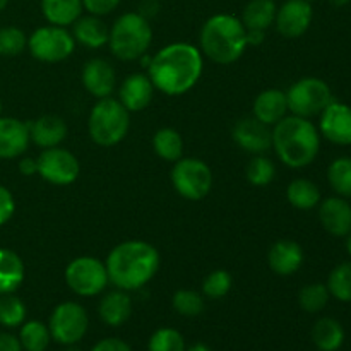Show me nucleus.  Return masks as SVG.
Returning a JSON list of instances; mask_svg holds the SVG:
<instances>
[{"label": "nucleus", "mask_w": 351, "mask_h": 351, "mask_svg": "<svg viewBox=\"0 0 351 351\" xmlns=\"http://www.w3.org/2000/svg\"><path fill=\"white\" fill-rule=\"evenodd\" d=\"M158 10H160V2H158V0H141L139 10H137V12L149 21L151 17L156 16Z\"/></svg>", "instance_id": "obj_45"}, {"label": "nucleus", "mask_w": 351, "mask_h": 351, "mask_svg": "<svg viewBox=\"0 0 351 351\" xmlns=\"http://www.w3.org/2000/svg\"><path fill=\"white\" fill-rule=\"evenodd\" d=\"M82 86L95 98H108L117 88V72L105 58H91L82 67Z\"/></svg>", "instance_id": "obj_16"}, {"label": "nucleus", "mask_w": 351, "mask_h": 351, "mask_svg": "<svg viewBox=\"0 0 351 351\" xmlns=\"http://www.w3.org/2000/svg\"><path fill=\"white\" fill-rule=\"evenodd\" d=\"M273 149L287 167H308L321 149L317 127L304 117H285L273 125Z\"/></svg>", "instance_id": "obj_3"}, {"label": "nucleus", "mask_w": 351, "mask_h": 351, "mask_svg": "<svg viewBox=\"0 0 351 351\" xmlns=\"http://www.w3.org/2000/svg\"><path fill=\"white\" fill-rule=\"evenodd\" d=\"M287 93L281 91V89H264V91L259 93L257 98L254 99L252 117H256L257 120H261V122L266 123V125H276L281 119L287 117Z\"/></svg>", "instance_id": "obj_22"}, {"label": "nucleus", "mask_w": 351, "mask_h": 351, "mask_svg": "<svg viewBox=\"0 0 351 351\" xmlns=\"http://www.w3.org/2000/svg\"><path fill=\"white\" fill-rule=\"evenodd\" d=\"M65 351H82V350L75 348V346H74V345H71V346H69V348H67V350H65Z\"/></svg>", "instance_id": "obj_52"}, {"label": "nucleus", "mask_w": 351, "mask_h": 351, "mask_svg": "<svg viewBox=\"0 0 351 351\" xmlns=\"http://www.w3.org/2000/svg\"><path fill=\"white\" fill-rule=\"evenodd\" d=\"M185 351H211V348H209V346H206V345H202V343H197V345L191 346V348L185 350Z\"/></svg>", "instance_id": "obj_48"}, {"label": "nucleus", "mask_w": 351, "mask_h": 351, "mask_svg": "<svg viewBox=\"0 0 351 351\" xmlns=\"http://www.w3.org/2000/svg\"><path fill=\"white\" fill-rule=\"evenodd\" d=\"M0 113H2V99H0Z\"/></svg>", "instance_id": "obj_53"}, {"label": "nucleus", "mask_w": 351, "mask_h": 351, "mask_svg": "<svg viewBox=\"0 0 351 351\" xmlns=\"http://www.w3.org/2000/svg\"><path fill=\"white\" fill-rule=\"evenodd\" d=\"M171 305L184 317H195L204 311V298L199 291L178 290L171 298Z\"/></svg>", "instance_id": "obj_38"}, {"label": "nucleus", "mask_w": 351, "mask_h": 351, "mask_svg": "<svg viewBox=\"0 0 351 351\" xmlns=\"http://www.w3.org/2000/svg\"><path fill=\"white\" fill-rule=\"evenodd\" d=\"M153 41V29L139 12H125L110 27L108 47L119 60L134 62L147 53Z\"/></svg>", "instance_id": "obj_5"}, {"label": "nucleus", "mask_w": 351, "mask_h": 351, "mask_svg": "<svg viewBox=\"0 0 351 351\" xmlns=\"http://www.w3.org/2000/svg\"><path fill=\"white\" fill-rule=\"evenodd\" d=\"M321 134L332 144L350 146L351 144V106L332 99L321 113L319 122Z\"/></svg>", "instance_id": "obj_15"}, {"label": "nucleus", "mask_w": 351, "mask_h": 351, "mask_svg": "<svg viewBox=\"0 0 351 351\" xmlns=\"http://www.w3.org/2000/svg\"><path fill=\"white\" fill-rule=\"evenodd\" d=\"M26 269L14 250L0 249V295L14 293L23 285Z\"/></svg>", "instance_id": "obj_26"}, {"label": "nucleus", "mask_w": 351, "mask_h": 351, "mask_svg": "<svg viewBox=\"0 0 351 351\" xmlns=\"http://www.w3.org/2000/svg\"><path fill=\"white\" fill-rule=\"evenodd\" d=\"M314 10L308 0H287L281 7H278L274 24L281 36L288 40L300 38L307 33L312 24Z\"/></svg>", "instance_id": "obj_13"}, {"label": "nucleus", "mask_w": 351, "mask_h": 351, "mask_svg": "<svg viewBox=\"0 0 351 351\" xmlns=\"http://www.w3.org/2000/svg\"><path fill=\"white\" fill-rule=\"evenodd\" d=\"M245 177L256 187H266L276 177V167L264 154H254V158L245 168Z\"/></svg>", "instance_id": "obj_33"}, {"label": "nucleus", "mask_w": 351, "mask_h": 351, "mask_svg": "<svg viewBox=\"0 0 351 351\" xmlns=\"http://www.w3.org/2000/svg\"><path fill=\"white\" fill-rule=\"evenodd\" d=\"M154 84L151 82L149 75L141 74H130L123 79V82L120 84L119 89V101L132 112H143L144 108L149 106V103L153 101L154 96Z\"/></svg>", "instance_id": "obj_18"}, {"label": "nucleus", "mask_w": 351, "mask_h": 351, "mask_svg": "<svg viewBox=\"0 0 351 351\" xmlns=\"http://www.w3.org/2000/svg\"><path fill=\"white\" fill-rule=\"evenodd\" d=\"M264 38H266V31L261 29H247V47H256V45H263Z\"/></svg>", "instance_id": "obj_47"}, {"label": "nucleus", "mask_w": 351, "mask_h": 351, "mask_svg": "<svg viewBox=\"0 0 351 351\" xmlns=\"http://www.w3.org/2000/svg\"><path fill=\"white\" fill-rule=\"evenodd\" d=\"M122 0H82L84 10H88L93 16H106V14L113 12L117 7L120 5Z\"/></svg>", "instance_id": "obj_42"}, {"label": "nucleus", "mask_w": 351, "mask_h": 351, "mask_svg": "<svg viewBox=\"0 0 351 351\" xmlns=\"http://www.w3.org/2000/svg\"><path fill=\"white\" fill-rule=\"evenodd\" d=\"M31 143L36 144L41 149L57 147L67 137V123L58 115H41L38 119L27 122Z\"/></svg>", "instance_id": "obj_19"}, {"label": "nucleus", "mask_w": 351, "mask_h": 351, "mask_svg": "<svg viewBox=\"0 0 351 351\" xmlns=\"http://www.w3.org/2000/svg\"><path fill=\"white\" fill-rule=\"evenodd\" d=\"M65 283L79 297L99 295L110 283L105 263L91 256L75 257L65 267Z\"/></svg>", "instance_id": "obj_10"}, {"label": "nucleus", "mask_w": 351, "mask_h": 351, "mask_svg": "<svg viewBox=\"0 0 351 351\" xmlns=\"http://www.w3.org/2000/svg\"><path fill=\"white\" fill-rule=\"evenodd\" d=\"M161 257L156 247L144 240H127L113 247L106 257L108 281L123 291L146 287L160 269Z\"/></svg>", "instance_id": "obj_2"}, {"label": "nucleus", "mask_w": 351, "mask_h": 351, "mask_svg": "<svg viewBox=\"0 0 351 351\" xmlns=\"http://www.w3.org/2000/svg\"><path fill=\"white\" fill-rule=\"evenodd\" d=\"M285 93H287L288 112L304 119L321 115L322 110L332 101L331 88L319 77L300 79Z\"/></svg>", "instance_id": "obj_8"}, {"label": "nucleus", "mask_w": 351, "mask_h": 351, "mask_svg": "<svg viewBox=\"0 0 351 351\" xmlns=\"http://www.w3.org/2000/svg\"><path fill=\"white\" fill-rule=\"evenodd\" d=\"M27 48V36L21 27H0V57H17Z\"/></svg>", "instance_id": "obj_37"}, {"label": "nucleus", "mask_w": 351, "mask_h": 351, "mask_svg": "<svg viewBox=\"0 0 351 351\" xmlns=\"http://www.w3.org/2000/svg\"><path fill=\"white\" fill-rule=\"evenodd\" d=\"M326 287L336 300L351 302V263L336 266L329 274Z\"/></svg>", "instance_id": "obj_35"}, {"label": "nucleus", "mask_w": 351, "mask_h": 351, "mask_svg": "<svg viewBox=\"0 0 351 351\" xmlns=\"http://www.w3.org/2000/svg\"><path fill=\"white\" fill-rule=\"evenodd\" d=\"M98 312L105 324L119 328V326L125 324L132 315V298L127 291L117 288L115 291H110L101 298Z\"/></svg>", "instance_id": "obj_24"}, {"label": "nucleus", "mask_w": 351, "mask_h": 351, "mask_svg": "<svg viewBox=\"0 0 351 351\" xmlns=\"http://www.w3.org/2000/svg\"><path fill=\"white\" fill-rule=\"evenodd\" d=\"M173 189L187 201H201L213 187V171L199 158H180L171 168Z\"/></svg>", "instance_id": "obj_7"}, {"label": "nucleus", "mask_w": 351, "mask_h": 351, "mask_svg": "<svg viewBox=\"0 0 351 351\" xmlns=\"http://www.w3.org/2000/svg\"><path fill=\"white\" fill-rule=\"evenodd\" d=\"M204 71L202 53L191 43H171L151 57L147 75L158 91L182 96L191 91Z\"/></svg>", "instance_id": "obj_1"}, {"label": "nucleus", "mask_w": 351, "mask_h": 351, "mask_svg": "<svg viewBox=\"0 0 351 351\" xmlns=\"http://www.w3.org/2000/svg\"><path fill=\"white\" fill-rule=\"evenodd\" d=\"M153 149L161 160L175 163L184 154V139L175 129L165 127V129L156 130V134H154Z\"/></svg>", "instance_id": "obj_30"}, {"label": "nucleus", "mask_w": 351, "mask_h": 351, "mask_svg": "<svg viewBox=\"0 0 351 351\" xmlns=\"http://www.w3.org/2000/svg\"><path fill=\"white\" fill-rule=\"evenodd\" d=\"M82 0H41V12L53 26H72L82 16Z\"/></svg>", "instance_id": "obj_25"}, {"label": "nucleus", "mask_w": 351, "mask_h": 351, "mask_svg": "<svg viewBox=\"0 0 351 351\" xmlns=\"http://www.w3.org/2000/svg\"><path fill=\"white\" fill-rule=\"evenodd\" d=\"M276 10L278 7L274 0H249L243 7L240 21L245 29L266 31L269 29L271 24H274Z\"/></svg>", "instance_id": "obj_27"}, {"label": "nucleus", "mask_w": 351, "mask_h": 351, "mask_svg": "<svg viewBox=\"0 0 351 351\" xmlns=\"http://www.w3.org/2000/svg\"><path fill=\"white\" fill-rule=\"evenodd\" d=\"M232 285L233 278L228 271L216 269L206 276L204 283H202V293L208 298L218 300V298H223L228 295V291L232 290Z\"/></svg>", "instance_id": "obj_39"}, {"label": "nucleus", "mask_w": 351, "mask_h": 351, "mask_svg": "<svg viewBox=\"0 0 351 351\" xmlns=\"http://www.w3.org/2000/svg\"><path fill=\"white\" fill-rule=\"evenodd\" d=\"M91 351H132L125 341L119 338H106L96 343Z\"/></svg>", "instance_id": "obj_43"}, {"label": "nucleus", "mask_w": 351, "mask_h": 351, "mask_svg": "<svg viewBox=\"0 0 351 351\" xmlns=\"http://www.w3.org/2000/svg\"><path fill=\"white\" fill-rule=\"evenodd\" d=\"M346 250H348V254L351 256V232L346 235Z\"/></svg>", "instance_id": "obj_50"}, {"label": "nucleus", "mask_w": 351, "mask_h": 351, "mask_svg": "<svg viewBox=\"0 0 351 351\" xmlns=\"http://www.w3.org/2000/svg\"><path fill=\"white\" fill-rule=\"evenodd\" d=\"M319 219L328 233L346 237L351 232V204L345 197H329L319 206Z\"/></svg>", "instance_id": "obj_20"}, {"label": "nucleus", "mask_w": 351, "mask_h": 351, "mask_svg": "<svg viewBox=\"0 0 351 351\" xmlns=\"http://www.w3.org/2000/svg\"><path fill=\"white\" fill-rule=\"evenodd\" d=\"M75 40L67 27L41 26L27 36V50L36 60L47 64H58L74 53Z\"/></svg>", "instance_id": "obj_9"}, {"label": "nucleus", "mask_w": 351, "mask_h": 351, "mask_svg": "<svg viewBox=\"0 0 351 351\" xmlns=\"http://www.w3.org/2000/svg\"><path fill=\"white\" fill-rule=\"evenodd\" d=\"M312 341L321 351H336L345 341V329L336 319L322 317L312 329Z\"/></svg>", "instance_id": "obj_28"}, {"label": "nucleus", "mask_w": 351, "mask_h": 351, "mask_svg": "<svg viewBox=\"0 0 351 351\" xmlns=\"http://www.w3.org/2000/svg\"><path fill=\"white\" fill-rule=\"evenodd\" d=\"M14 211H16V201H14L12 192L5 185L0 184V226L5 225L12 218Z\"/></svg>", "instance_id": "obj_41"}, {"label": "nucleus", "mask_w": 351, "mask_h": 351, "mask_svg": "<svg viewBox=\"0 0 351 351\" xmlns=\"http://www.w3.org/2000/svg\"><path fill=\"white\" fill-rule=\"evenodd\" d=\"M7 3H9V0H0V12H2V10L5 9Z\"/></svg>", "instance_id": "obj_51"}, {"label": "nucleus", "mask_w": 351, "mask_h": 351, "mask_svg": "<svg viewBox=\"0 0 351 351\" xmlns=\"http://www.w3.org/2000/svg\"><path fill=\"white\" fill-rule=\"evenodd\" d=\"M72 36L75 43H81L86 48H101L108 45L110 27L99 16H81L72 24Z\"/></svg>", "instance_id": "obj_23"}, {"label": "nucleus", "mask_w": 351, "mask_h": 351, "mask_svg": "<svg viewBox=\"0 0 351 351\" xmlns=\"http://www.w3.org/2000/svg\"><path fill=\"white\" fill-rule=\"evenodd\" d=\"M329 297H331V293H329L326 285L312 283L302 288L300 293H298V304L305 312L315 314V312H321L328 305Z\"/></svg>", "instance_id": "obj_36"}, {"label": "nucleus", "mask_w": 351, "mask_h": 351, "mask_svg": "<svg viewBox=\"0 0 351 351\" xmlns=\"http://www.w3.org/2000/svg\"><path fill=\"white\" fill-rule=\"evenodd\" d=\"M19 171L24 177H33L38 173V161L34 158H21Z\"/></svg>", "instance_id": "obj_46"}, {"label": "nucleus", "mask_w": 351, "mask_h": 351, "mask_svg": "<svg viewBox=\"0 0 351 351\" xmlns=\"http://www.w3.org/2000/svg\"><path fill=\"white\" fill-rule=\"evenodd\" d=\"M88 312L75 302H64V304L57 305L51 312L50 322H48L51 338L65 346L81 341L88 331Z\"/></svg>", "instance_id": "obj_11"}, {"label": "nucleus", "mask_w": 351, "mask_h": 351, "mask_svg": "<svg viewBox=\"0 0 351 351\" xmlns=\"http://www.w3.org/2000/svg\"><path fill=\"white\" fill-rule=\"evenodd\" d=\"M328 2L335 7H345V5H348L351 0H328Z\"/></svg>", "instance_id": "obj_49"}, {"label": "nucleus", "mask_w": 351, "mask_h": 351, "mask_svg": "<svg viewBox=\"0 0 351 351\" xmlns=\"http://www.w3.org/2000/svg\"><path fill=\"white\" fill-rule=\"evenodd\" d=\"M38 175L51 185H71L81 173L79 160L64 147H48L38 156Z\"/></svg>", "instance_id": "obj_12"}, {"label": "nucleus", "mask_w": 351, "mask_h": 351, "mask_svg": "<svg viewBox=\"0 0 351 351\" xmlns=\"http://www.w3.org/2000/svg\"><path fill=\"white\" fill-rule=\"evenodd\" d=\"M130 129V112L112 98L98 99L88 119V132L93 143L103 147L117 146L125 139Z\"/></svg>", "instance_id": "obj_6"}, {"label": "nucleus", "mask_w": 351, "mask_h": 351, "mask_svg": "<svg viewBox=\"0 0 351 351\" xmlns=\"http://www.w3.org/2000/svg\"><path fill=\"white\" fill-rule=\"evenodd\" d=\"M233 141L247 153L264 154L273 147V129L256 117H247L233 127Z\"/></svg>", "instance_id": "obj_14"}, {"label": "nucleus", "mask_w": 351, "mask_h": 351, "mask_svg": "<svg viewBox=\"0 0 351 351\" xmlns=\"http://www.w3.org/2000/svg\"><path fill=\"white\" fill-rule=\"evenodd\" d=\"M26 319V305L14 293L0 295V324L3 328H17Z\"/></svg>", "instance_id": "obj_34"}, {"label": "nucleus", "mask_w": 351, "mask_h": 351, "mask_svg": "<svg viewBox=\"0 0 351 351\" xmlns=\"http://www.w3.org/2000/svg\"><path fill=\"white\" fill-rule=\"evenodd\" d=\"M0 351H23L19 338L9 332H0Z\"/></svg>", "instance_id": "obj_44"}, {"label": "nucleus", "mask_w": 351, "mask_h": 351, "mask_svg": "<svg viewBox=\"0 0 351 351\" xmlns=\"http://www.w3.org/2000/svg\"><path fill=\"white\" fill-rule=\"evenodd\" d=\"M29 143L27 122L14 117H0V160L21 158Z\"/></svg>", "instance_id": "obj_17"}, {"label": "nucleus", "mask_w": 351, "mask_h": 351, "mask_svg": "<svg viewBox=\"0 0 351 351\" xmlns=\"http://www.w3.org/2000/svg\"><path fill=\"white\" fill-rule=\"evenodd\" d=\"M50 329L40 321H27L21 324L19 343L26 351H45L50 345Z\"/></svg>", "instance_id": "obj_31"}, {"label": "nucleus", "mask_w": 351, "mask_h": 351, "mask_svg": "<svg viewBox=\"0 0 351 351\" xmlns=\"http://www.w3.org/2000/svg\"><path fill=\"white\" fill-rule=\"evenodd\" d=\"M287 197L293 208L300 211H308L321 202V191L317 185L307 178H295L287 189Z\"/></svg>", "instance_id": "obj_29"}, {"label": "nucleus", "mask_w": 351, "mask_h": 351, "mask_svg": "<svg viewBox=\"0 0 351 351\" xmlns=\"http://www.w3.org/2000/svg\"><path fill=\"white\" fill-rule=\"evenodd\" d=\"M199 47L201 53L209 60L219 65H230L245 51L247 29L240 17L232 14H216L202 24Z\"/></svg>", "instance_id": "obj_4"}, {"label": "nucleus", "mask_w": 351, "mask_h": 351, "mask_svg": "<svg viewBox=\"0 0 351 351\" xmlns=\"http://www.w3.org/2000/svg\"><path fill=\"white\" fill-rule=\"evenodd\" d=\"M147 350L149 351H185L184 336H182L177 329L161 328L151 336Z\"/></svg>", "instance_id": "obj_40"}, {"label": "nucleus", "mask_w": 351, "mask_h": 351, "mask_svg": "<svg viewBox=\"0 0 351 351\" xmlns=\"http://www.w3.org/2000/svg\"><path fill=\"white\" fill-rule=\"evenodd\" d=\"M267 264L271 271L280 276H291L304 264V249L295 240H278L267 254Z\"/></svg>", "instance_id": "obj_21"}, {"label": "nucleus", "mask_w": 351, "mask_h": 351, "mask_svg": "<svg viewBox=\"0 0 351 351\" xmlns=\"http://www.w3.org/2000/svg\"><path fill=\"white\" fill-rule=\"evenodd\" d=\"M328 182L339 197H351V158H336L328 168Z\"/></svg>", "instance_id": "obj_32"}]
</instances>
